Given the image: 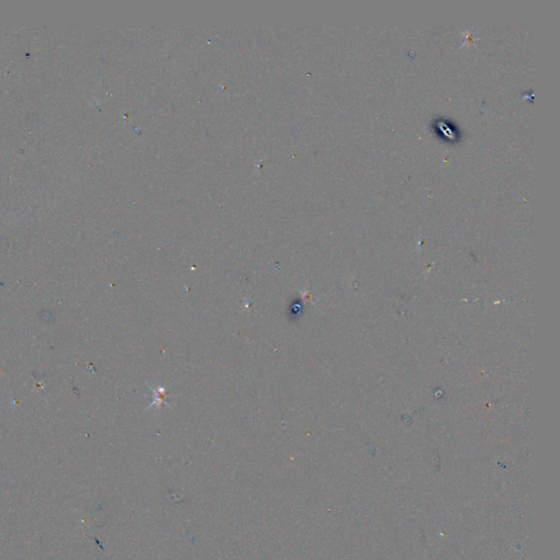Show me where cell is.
<instances>
[{
    "instance_id": "1",
    "label": "cell",
    "mask_w": 560,
    "mask_h": 560,
    "mask_svg": "<svg viewBox=\"0 0 560 560\" xmlns=\"http://www.w3.org/2000/svg\"><path fill=\"white\" fill-rule=\"evenodd\" d=\"M151 393H152V403L150 405V407L153 405H157V406H161L162 404L166 403V399H167V390L164 387H155V388H151Z\"/></svg>"
}]
</instances>
